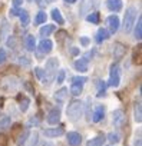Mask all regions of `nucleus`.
Instances as JSON below:
<instances>
[{"label":"nucleus","instance_id":"obj_1","mask_svg":"<svg viewBox=\"0 0 142 146\" xmlns=\"http://www.w3.org/2000/svg\"><path fill=\"white\" fill-rule=\"evenodd\" d=\"M66 113H67V117L69 120H72V122H78L81 117H82V113H83V103L82 102H72L67 109H66Z\"/></svg>","mask_w":142,"mask_h":146},{"label":"nucleus","instance_id":"obj_2","mask_svg":"<svg viewBox=\"0 0 142 146\" xmlns=\"http://www.w3.org/2000/svg\"><path fill=\"white\" fill-rule=\"evenodd\" d=\"M136 15H138L136 7L131 6V7L126 9L125 16H123V32H126V33L131 32V29H132V26H133V23L136 20Z\"/></svg>","mask_w":142,"mask_h":146},{"label":"nucleus","instance_id":"obj_3","mask_svg":"<svg viewBox=\"0 0 142 146\" xmlns=\"http://www.w3.org/2000/svg\"><path fill=\"white\" fill-rule=\"evenodd\" d=\"M59 67V60L56 57H50L47 59L46 62V69H45V73H46V83L49 85L53 78L56 76V69Z\"/></svg>","mask_w":142,"mask_h":146},{"label":"nucleus","instance_id":"obj_4","mask_svg":"<svg viewBox=\"0 0 142 146\" xmlns=\"http://www.w3.org/2000/svg\"><path fill=\"white\" fill-rule=\"evenodd\" d=\"M119 83H121V67L118 63H113L109 72V85L112 88H118Z\"/></svg>","mask_w":142,"mask_h":146},{"label":"nucleus","instance_id":"obj_5","mask_svg":"<svg viewBox=\"0 0 142 146\" xmlns=\"http://www.w3.org/2000/svg\"><path fill=\"white\" fill-rule=\"evenodd\" d=\"M72 86H70V93H72L73 96H79L82 92H83V83L88 80L86 78H73L72 79Z\"/></svg>","mask_w":142,"mask_h":146},{"label":"nucleus","instance_id":"obj_6","mask_svg":"<svg viewBox=\"0 0 142 146\" xmlns=\"http://www.w3.org/2000/svg\"><path fill=\"white\" fill-rule=\"evenodd\" d=\"M112 123H113L115 127H122L123 126V123H125V113H123V110H121V109L113 110V113H112Z\"/></svg>","mask_w":142,"mask_h":146},{"label":"nucleus","instance_id":"obj_7","mask_svg":"<svg viewBox=\"0 0 142 146\" xmlns=\"http://www.w3.org/2000/svg\"><path fill=\"white\" fill-rule=\"evenodd\" d=\"M98 5V0H82L81 3V13H91V10L95 9V6Z\"/></svg>","mask_w":142,"mask_h":146},{"label":"nucleus","instance_id":"obj_8","mask_svg":"<svg viewBox=\"0 0 142 146\" xmlns=\"http://www.w3.org/2000/svg\"><path fill=\"white\" fill-rule=\"evenodd\" d=\"M66 137H67V143L70 146H79L82 143V136L78 132H69Z\"/></svg>","mask_w":142,"mask_h":146},{"label":"nucleus","instance_id":"obj_9","mask_svg":"<svg viewBox=\"0 0 142 146\" xmlns=\"http://www.w3.org/2000/svg\"><path fill=\"white\" fill-rule=\"evenodd\" d=\"M106 22H108V27H109V33H115L116 30H118V27H119V17L116 16V15H111L108 19H106Z\"/></svg>","mask_w":142,"mask_h":146},{"label":"nucleus","instance_id":"obj_10","mask_svg":"<svg viewBox=\"0 0 142 146\" xmlns=\"http://www.w3.org/2000/svg\"><path fill=\"white\" fill-rule=\"evenodd\" d=\"M125 53H126V47L122 43H119V42L115 43V46H113V57L116 60H119V59H122L125 56Z\"/></svg>","mask_w":142,"mask_h":146},{"label":"nucleus","instance_id":"obj_11","mask_svg":"<svg viewBox=\"0 0 142 146\" xmlns=\"http://www.w3.org/2000/svg\"><path fill=\"white\" fill-rule=\"evenodd\" d=\"M60 120V110L59 109H52L47 115V123L49 125H56Z\"/></svg>","mask_w":142,"mask_h":146},{"label":"nucleus","instance_id":"obj_12","mask_svg":"<svg viewBox=\"0 0 142 146\" xmlns=\"http://www.w3.org/2000/svg\"><path fill=\"white\" fill-rule=\"evenodd\" d=\"M39 52L40 53H49V52H52V49H53V43H52V40H49V39H43L40 43H39Z\"/></svg>","mask_w":142,"mask_h":146},{"label":"nucleus","instance_id":"obj_13","mask_svg":"<svg viewBox=\"0 0 142 146\" xmlns=\"http://www.w3.org/2000/svg\"><path fill=\"white\" fill-rule=\"evenodd\" d=\"M65 133L63 127H56V129H45L43 130V135L46 137H59Z\"/></svg>","mask_w":142,"mask_h":146},{"label":"nucleus","instance_id":"obj_14","mask_svg":"<svg viewBox=\"0 0 142 146\" xmlns=\"http://www.w3.org/2000/svg\"><path fill=\"white\" fill-rule=\"evenodd\" d=\"M106 7L111 12H119L122 9V0H106Z\"/></svg>","mask_w":142,"mask_h":146},{"label":"nucleus","instance_id":"obj_15","mask_svg":"<svg viewBox=\"0 0 142 146\" xmlns=\"http://www.w3.org/2000/svg\"><path fill=\"white\" fill-rule=\"evenodd\" d=\"M73 67H75V70L85 73V72L88 70V60H86V59H78V60L73 63Z\"/></svg>","mask_w":142,"mask_h":146},{"label":"nucleus","instance_id":"obj_16","mask_svg":"<svg viewBox=\"0 0 142 146\" xmlns=\"http://www.w3.org/2000/svg\"><path fill=\"white\" fill-rule=\"evenodd\" d=\"M103 117H105V108L103 106H96V109L93 112V116H92V120L93 122H101Z\"/></svg>","mask_w":142,"mask_h":146},{"label":"nucleus","instance_id":"obj_17","mask_svg":"<svg viewBox=\"0 0 142 146\" xmlns=\"http://www.w3.org/2000/svg\"><path fill=\"white\" fill-rule=\"evenodd\" d=\"M25 44H26V49L29 52H33L36 49V40H35V36L33 35H27L26 39H25Z\"/></svg>","mask_w":142,"mask_h":146},{"label":"nucleus","instance_id":"obj_18","mask_svg":"<svg viewBox=\"0 0 142 146\" xmlns=\"http://www.w3.org/2000/svg\"><path fill=\"white\" fill-rule=\"evenodd\" d=\"M66 98H67V89H66V88H63V89H60V90H57V92L55 93V99H56L59 103H63V102L66 100Z\"/></svg>","mask_w":142,"mask_h":146},{"label":"nucleus","instance_id":"obj_19","mask_svg":"<svg viewBox=\"0 0 142 146\" xmlns=\"http://www.w3.org/2000/svg\"><path fill=\"white\" fill-rule=\"evenodd\" d=\"M103 142H105V136H103V135H98L96 137L91 139V140L88 142L86 146H102Z\"/></svg>","mask_w":142,"mask_h":146},{"label":"nucleus","instance_id":"obj_20","mask_svg":"<svg viewBox=\"0 0 142 146\" xmlns=\"http://www.w3.org/2000/svg\"><path fill=\"white\" fill-rule=\"evenodd\" d=\"M19 17H20V23H22L23 27H26V26L30 23V16H29V13H27L26 10H22V9H20Z\"/></svg>","mask_w":142,"mask_h":146},{"label":"nucleus","instance_id":"obj_21","mask_svg":"<svg viewBox=\"0 0 142 146\" xmlns=\"http://www.w3.org/2000/svg\"><path fill=\"white\" fill-rule=\"evenodd\" d=\"M109 32L106 30V29H99L98 30V35H96V42L98 43H102L103 40H106V39H109Z\"/></svg>","mask_w":142,"mask_h":146},{"label":"nucleus","instance_id":"obj_22","mask_svg":"<svg viewBox=\"0 0 142 146\" xmlns=\"http://www.w3.org/2000/svg\"><path fill=\"white\" fill-rule=\"evenodd\" d=\"M52 19H53L57 25H63V23H65L63 16H62V13H60L59 9H53V10H52Z\"/></svg>","mask_w":142,"mask_h":146},{"label":"nucleus","instance_id":"obj_23","mask_svg":"<svg viewBox=\"0 0 142 146\" xmlns=\"http://www.w3.org/2000/svg\"><path fill=\"white\" fill-rule=\"evenodd\" d=\"M142 110H141V103L139 102H136L135 103V106H133V119L138 122V123H141V120H142Z\"/></svg>","mask_w":142,"mask_h":146},{"label":"nucleus","instance_id":"obj_24","mask_svg":"<svg viewBox=\"0 0 142 146\" xmlns=\"http://www.w3.org/2000/svg\"><path fill=\"white\" fill-rule=\"evenodd\" d=\"M29 135H30L29 130H23V132H20V135H19V137H17V140H16V145H17V146H25V143H26Z\"/></svg>","mask_w":142,"mask_h":146},{"label":"nucleus","instance_id":"obj_25","mask_svg":"<svg viewBox=\"0 0 142 146\" xmlns=\"http://www.w3.org/2000/svg\"><path fill=\"white\" fill-rule=\"evenodd\" d=\"M135 39H138V40H141V37H142V19L141 17H138V22H136V26H135Z\"/></svg>","mask_w":142,"mask_h":146},{"label":"nucleus","instance_id":"obj_26","mask_svg":"<svg viewBox=\"0 0 142 146\" xmlns=\"http://www.w3.org/2000/svg\"><path fill=\"white\" fill-rule=\"evenodd\" d=\"M55 26L53 25H45L42 29H40V35L42 36H49V35H52L53 32H55Z\"/></svg>","mask_w":142,"mask_h":146},{"label":"nucleus","instance_id":"obj_27","mask_svg":"<svg viewBox=\"0 0 142 146\" xmlns=\"http://www.w3.org/2000/svg\"><path fill=\"white\" fill-rule=\"evenodd\" d=\"M19 100H20V109H22V112H26V110L29 109L30 99L26 98V96H19Z\"/></svg>","mask_w":142,"mask_h":146},{"label":"nucleus","instance_id":"obj_28","mask_svg":"<svg viewBox=\"0 0 142 146\" xmlns=\"http://www.w3.org/2000/svg\"><path fill=\"white\" fill-rule=\"evenodd\" d=\"M96 88H98V93L96 96L101 98V96H105V92H106V86L102 80H96Z\"/></svg>","mask_w":142,"mask_h":146},{"label":"nucleus","instance_id":"obj_29","mask_svg":"<svg viewBox=\"0 0 142 146\" xmlns=\"http://www.w3.org/2000/svg\"><path fill=\"white\" fill-rule=\"evenodd\" d=\"M35 73H36V76L39 78V80H40L42 83H46V73H45V69L36 67V69H35ZM46 85H47V83H46Z\"/></svg>","mask_w":142,"mask_h":146},{"label":"nucleus","instance_id":"obj_30","mask_svg":"<svg viewBox=\"0 0 142 146\" xmlns=\"http://www.w3.org/2000/svg\"><path fill=\"white\" fill-rule=\"evenodd\" d=\"M86 20H88L89 23L98 25V23H99V13H98V12H92V13H89V15L86 16Z\"/></svg>","mask_w":142,"mask_h":146},{"label":"nucleus","instance_id":"obj_31","mask_svg":"<svg viewBox=\"0 0 142 146\" xmlns=\"http://www.w3.org/2000/svg\"><path fill=\"white\" fill-rule=\"evenodd\" d=\"M46 19H47L46 13H45V12H39V13L36 15L35 23H36V25H43V23H46Z\"/></svg>","mask_w":142,"mask_h":146},{"label":"nucleus","instance_id":"obj_32","mask_svg":"<svg viewBox=\"0 0 142 146\" xmlns=\"http://www.w3.org/2000/svg\"><path fill=\"white\" fill-rule=\"evenodd\" d=\"M141 50H142V47H141V44L136 47V50L133 52V62L138 64V66H141V63H142V59H141Z\"/></svg>","mask_w":142,"mask_h":146},{"label":"nucleus","instance_id":"obj_33","mask_svg":"<svg viewBox=\"0 0 142 146\" xmlns=\"http://www.w3.org/2000/svg\"><path fill=\"white\" fill-rule=\"evenodd\" d=\"M9 126H10V117L9 116H5V117L0 119V127H2V129L9 127Z\"/></svg>","mask_w":142,"mask_h":146},{"label":"nucleus","instance_id":"obj_34","mask_svg":"<svg viewBox=\"0 0 142 146\" xmlns=\"http://www.w3.org/2000/svg\"><path fill=\"white\" fill-rule=\"evenodd\" d=\"M30 140H29V145L27 146H36L37 145V140H39V135L37 133H33V135H29Z\"/></svg>","mask_w":142,"mask_h":146},{"label":"nucleus","instance_id":"obj_35","mask_svg":"<svg viewBox=\"0 0 142 146\" xmlns=\"http://www.w3.org/2000/svg\"><path fill=\"white\" fill-rule=\"evenodd\" d=\"M108 139H109V142H111V143H118V142L121 140L118 133H109V135H108Z\"/></svg>","mask_w":142,"mask_h":146},{"label":"nucleus","instance_id":"obj_36","mask_svg":"<svg viewBox=\"0 0 142 146\" xmlns=\"http://www.w3.org/2000/svg\"><path fill=\"white\" fill-rule=\"evenodd\" d=\"M6 59H7L6 50H5V49H0V64H3V63L6 62Z\"/></svg>","mask_w":142,"mask_h":146},{"label":"nucleus","instance_id":"obj_37","mask_svg":"<svg viewBox=\"0 0 142 146\" xmlns=\"http://www.w3.org/2000/svg\"><path fill=\"white\" fill-rule=\"evenodd\" d=\"M63 80H65V70H59L57 76H56V82L57 83H62Z\"/></svg>","mask_w":142,"mask_h":146},{"label":"nucleus","instance_id":"obj_38","mask_svg":"<svg viewBox=\"0 0 142 146\" xmlns=\"http://www.w3.org/2000/svg\"><path fill=\"white\" fill-rule=\"evenodd\" d=\"M7 145V137L6 135H0V146H6Z\"/></svg>","mask_w":142,"mask_h":146},{"label":"nucleus","instance_id":"obj_39","mask_svg":"<svg viewBox=\"0 0 142 146\" xmlns=\"http://www.w3.org/2000/svg\"><path fill=\"white\" fill-rule=\"evenodd\" d=\"M16 44H17V39H16V37H10V39H9V46L15 49Z\"/></svg>","mask_w":142,"mask_h":146},{"label":"nucleus","instance_id":"obj_40","mask_svg":"<svg viewBox=\"0 0 142 146\" xmlns=\"http://www.w3.org/2000/svg\"><path fill=\"white\" fill-rule=\"evenodd\" d=\"M19 63H20V64H26V66H27L30 62H29V59H26L25 56H20V57H19Z\"/></svg>","mask_w":142,"mask_h":146},{"label":"nucleus","instance_id":"obj_41","mask_svg":"<svg viewBox=\"0 0 142 146\" xmlns=\"http://www.w3.org/2000/svg\"><path fill=\"white\" fill-rule=\"evenodd\" d=\"M81 43H82L83 46H88V44H89V39H88V37H81Z\"/></svg>","mask_w":142,"mask_h":146},{"label":"nucleus","instance_id":"obj_42","mask_svg":"<svg viewBox=\"0 0 142 146\" xmlns=\"http://www.w3.org/2000/svg\"><path fill=\"white\" fill-rule=\"evenodd\" d=\"M19 13H20V10H17V9H12L10 10V16H19Z\"/></svg>","mask_w":142,"mask_h":146},{"label":"nucleus","instance_id":"obj_43","mask_svg":"<svg viewBox=\"0 0 142 146\" xmlns=\"http://www.w3.org/2000/svg\"><path fill=\"white\" fill-rule=\"evenodd\" d=\"M22 3H23V0H13V5H15L16 7L22 6Z\"/></svg>","mask_w":142,"mask_h":146},{"label":"nucleus","instance_id":"obj_44","mask_svg":"<svg viewBox=\"0 0 142 146\" xmlns=\"http://www.w3.org/2000/svg\"><path fill=\"white\" fill-rule=\"evenodd\" d=\"M35 3H37L39 6H43V2H42V0H35Z\"/></svg>","mask_w":142,"mask_h":146},{"label":"nucleus","instance_id":"obj_45","mask_svg":"<svg viewBox=\"0 0 142 146\" xmlns=\"http://www.w3.org/2000/svg\"><path fill=\"white\" fill-rule=\"evenodd\" d=\"M65 2H66V3H70V5H72V3H76V0H65Z\"/></svg>","mask_w":142,"mask_h":146},{"label":"nucleus","instance_id":"obj_46","mask_svg":"<svg viewBox=\"0 0 142 146\" xmlns=\"http://www.w3.org/2000/svg\"><path fill=\"white\" fill-rule=\"evenodd\" d=\"M135 146H141V139H138V140L135 142Z\"/></svg>","mask_w":142,"mask_h":146},{"label":"nucleus","instance_id":"obj_47","mask_svg":"<svg viewBox=\"0 0 142 146\" xmlns=\"http://www.w3.org/2000/svg\"><path fill=\"white\" fill-rule=\"evenodd\" d=\"M47 2H49V3H52V2H55V0H47Z\"/></svg>","mask_w":142,"mask_h":146}]
</instances>
